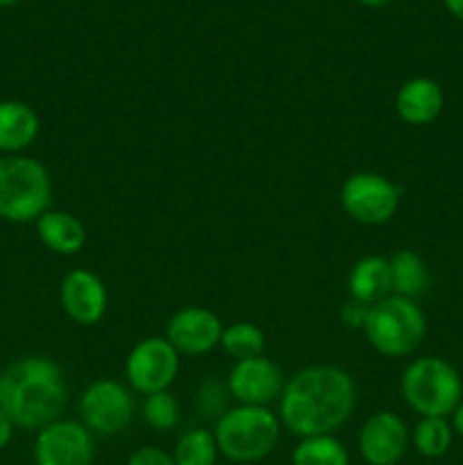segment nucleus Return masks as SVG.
<instances>
[{"mask_svg": "<svg viewBox=\"0 0 463 465\" xmlns=\"http://www.w3.org/2000/svg\"><path fill=\"white\" fill-rule=\"evenodd\" d=\"M357 404V384L339 366H309L286 381L280 395V422L291 434H331L348 422Z\"/></svg>", "mask_w": 463, "mask_h": 465, "instance_id": "f257e3e1", "label": "nucleus"}, {"mask_svg": "<svg viewBox=\"0 0 463 465\" xmlns=\"http://www.w3.org/2000/svg\"><path fill=\"white\" fill-rule=\"evenodd\" d=\"M66 402V380L53 359L23 357L0 372V411L14 427L44 430L59 420Z\"/></svg>", "mask_w": 463, "mask_h": 465, "instance_id": "f03ea898", "label": "nucleus"}, {"mask_svg": "<svg viewBox=\"0 0 463 465\" xmlns=\"http://www.w3.org/2000/svg\"><path fill=\"white\" fill-rule=\"evenodd\" d=\"M281 422L268 407L239 404L227 409L213 427L218 452L234 463H257L280 443Z\"/></svg>", "mask_w": 463, "mask_h": 465, "instance_id": "7ed1b4c3", "label": "nucleus"}, {"mask_svg": "<svg viewBox=\"0 0 463 465\" xmlns=\"http://www.w3.org/2000/svg\"><path fill=\"white\" fill-rule=\"evenodd\" d=\"M53 203V180L39 159L25 154L0 157V218L36 223Z\"/></svg>", "mask_w": 463, "mask_h": 465, "instance_id": "20e7f679", "label": "nucleus"}, {"mask_svg": "<svg viewBox=\"0 0 463 465\" xmlns=\"http://www.w3.org/2000/svg\"><path fill=\"white\" fill-rule=\"evenodd\" d=\"M368 343L384 357H407L416 352L427 334V318L416 300L389 295L366 309L361 325Z\"/></svg>", "mask_w": 463, "mask_h": 465, "instance_id": "39448f33", "label": "nucleus"}, {"mask_svg": "<svg viewBox=\"0 0 463 465\" xmlns=\"http://www.w3.org/2000/svg\"><path fill=\"white\" fill-rule=\"evenodd\" d=\"M402 398L422 418H448L463 400V381L457 368L440 357H422L402 372Z\"/></svg>", "mask_w": 463, "mask_h": 465, "instance_id": "423d86ee", "label": "nucleus"}, {"mask_svg": "<svg viewBox=\"0 0 463 465\" xmlns=\"http://www.w3.org/2000/svg\"><path fill=\"white\" fill-rule=\"evenodd\" d=\"M399 186L379 173H352L340 186V207L361 225H384L398 213Z\"/></svg>", "mask_w": 463, "mask_h": 465, "instance_id": "0eeeda50", "label": "nucleus"}, {"mask_svg": "<svg viewBox=\"0 0 463 465\" xmlns=\"http://www.w3.org/2000/svg\"><path fill=\"white\" fill-rule=\"evenodd\" d=\"M77 411L80 422L91 434L113 436L134 418V398L121 381L95 380L82 391Z\"/></svg>", "mask_w": 463, "mask_h": 465, "instance_id": "6e6552de", "label": "nucleus"}, {"mask_svg": "<svg viewBox=\"0 0 463 465\" xmlns=\"http://www.w3.org/2000/svg\"><path fill=\"white\" fill-rule=\"evenodd\" d=\"M180 372V352L166 339L150 336L139 341L127 354L125 377L134 391L143 395L171 389Z\"/></svg>", "mask_w": 463, "mask_h": 465, "instance_id": "1a4fd4ad", "label": "nucleus"}, {"mask_svg": "<svg viewBox=\"0 0 463 465\" xmlns=\"http://www.w3.org/2000/svg\"><path fill=\"white\" fill-rule=\"evenodd\" d=\"M32 457L36 465H91L95 457L94 436L82 422L59 418L39 430Z\"/></svg>", "mask_w": 463, "mask_h": 465, "instance_id": "9d476101", "label": "nucleus"}, {"mask_svg": "<svg viewBox=\"0 0 463 465\" xmlns=\"http://www.w3.org/2000/svg\"><path fill=\"white\" fill-rule=\"evenodd\" d=\"M407 422L393 411H377L359 431V454L368 465H399L409 448Z\"/></svg>", "mask_w": 463, "mask_h": 465, "instance_id": "9b49d317", "label": "nucleus"}, {"mask_svg": "<svg viewBox=\"0 0 463 465\" xmlns=\"http://www.w3.org/2000/svg\"><path fill=\"white\" fill-rule=\"evenodd\" d=\"M286 381L280 368L266 357L236 361L227 375V391L239 404L248 407H268L280 400Z\"/></svg>", "mask_w": 463, "mask_h": 465, "instance_id": "f8f14e48", "label": "nucleus"}, {"mask_svg": "<svg viewBox=\"0 0 463 465\" xmlns=\"http://www.w3.org/2000/svg\"><path fill=\"white\" fill-rule=\"evenodd\" d=\"M222 322L212 309L184 307L171 316L166 325V341L180 354H207L221 345Z\"/></svg>", "mask_w": 463, "mask_h": 465, "instance_id": "ddd939ff", "label": "nucleus"}, {"mask_svg": "<svg viewBox=\"0 0 463 465\" xmlns=\"http://www.w3.org/2000/svg\"><path fill=\"white\" fill-rule=\"evenodd\" d=\"M59 302L66 316L77 325H95L107 312V289L95 272L75 268L59 286Z\"/></svg>", "mask_w": 463, "mask_h": 465, "instance_id": "4468645a", "label": "nucleus"}, {"mask_svg": "<svg viewBox=\"0 0 463 465\" xmlns=\"http://www.w3.org/2000/svg\"><path fill=\"white\" fill-rule=\"evenodd\" d=\"M445 104L443 89L431 77H413L399 86L395 112L409 125H429L440 116Z\"/></svg>", "mask_w": 463, "mask_h": 465, "instance_id": "2eb2a0df", "label": "nucleus"}, {"mask_svg": "<svg viewBox=\"0 0 463 465\" xmlns=\"http://www.w3.org/2000/svg\"><path fill=\"white\" fill-rule=\"evenodd\" d=\"M39 116L23 100H0V153L21 154L39 136Z\"/></svg>", "mask_w": 463, "mask_h": 465, "instance_id": "dca6fc26", "label": "nucleus"}, {"mask_svg": "<svg viewBox=\"0 0 463 465\" xmlns=\"http://www.w3.org/2000/svg\"><path fill=\"white\" fill-rule=\"evenodd\" d=\"M348 289L352 295V302L361 304V307H372V304L393 295L389 259L377 257V254L359 259L350 271Z\"/></svg>", "mask_w": 463, "mask_h": 465, "instance_id": "f3484780", "label": "nucleus"}, {"mask_svg": "<svg viewBox=\"0 0 463 465\" xmlns=\"http://www.w3.org/2000/svg\"><path fill=\"white\" fill-rule=\"evenodd\" d=\"M36 234L48 250L57 254H75L86 245L84 223L71 212L48 209L36 218Z\"/></svg>", "mask_w": 463, "mask_h": 465, "instance_id": "a211bd4d", "label": "nucleus"}, {"mask_svg": "<svg viewBox=\"0 0 463 465\" xmlns=\"http://www.w3.org/2000/svg\"><path fill=\"white\" fill-rule=\"evenodd\" d=\"M389 266L393 295L416 300L429 286V271H427L420 254H416L413 250H398L393 257H389Z\"/></svg>", "mask_w": 463, "mask_h": 465, "instance_id": "6ab92c4d", "label": "nucleus"}, {"mask_svg": "<svg viewBox=\"0 0 463 465\" xmlns=\"http://www.w3.org/2000/svg\"><path fill=\"white\" fill-rule=\"evenodd\" d=\"M293 465H350V454L345 445L331 434L322 436H307L300 439L295 445Z\"/></svg>", "mask_w": 463, "mask_h": 465, "instance_id": "aec40b11", "label": "nucleus"}, {"mask_svg": "<svg viewBox=\"0 0 463 465\" xmlns=\"http://www.w3.org/2000/svg\"><path fill=\"white\" fill-rule=\"evenodd\" d=\"M454 430L448 418H420L413 430V448L425 459H440L452 448Z\"/></svg>", "mask_w": 463, "mask_h": 465, "instance_id": "412c9836", "label": "nucleus"}, {"mask_svg": "<svg viewBox=\"0 0 463 465\" xmlns=\"http://www.w3.org/2000/svg\"><path fill=\"white\" fill-rule=\"evenodd\" d=\"M221 348L230 354L236 361H245V359L263 357V348H266V334L259 330L254 322L239 321L234 325L225 327L221 336Z\"/></svg>", "mask_w": 463, "mask_h": 465, "instance_id": "4be33fe9", "label": "nucleus"}, {"mask_svg": "<svg viewBox=\"0 0 463 465\" xmlns=\"http://www.w3.org/2000/svg\"><path fill=\"white\" fill-rule=\"evenodd\" d=\"M218 454L216 439L209 430L186 431L172 450L175 465H216Z\"/></svg>", "mask_w": 463, "mask_h": 465, "instance_id": "5701e85b", "label": "nucleus"}, {"mask_svg": "<svg viewBox=\"0 0 463 465\" xmlns=\"http://www.w3.org/2000/svg\"><path fill=\"white\" fill-rule=\"evenodd\" d=\"M143 420L157 431H171L180 420V404L171 391L145 395L143 400Z\"/></svg>", "mask_w": 463, "mask_h": 465, "instance_id": "b1692460", "label": "nucleus"}, {"mask_svg": "<svg viewBox=\"0 0 463 465\" xmlns=\"http://www.w3.org/2000/svg\"><path fill=\"white\" fill-rule=\"evenodd\" d=\"M227 386H222L221 381L216 380H207L198 391V407L202 409V413L207 418H221L222 413L227 411L225 409V400H227Z\"/></svg>", "mask_w": 463, "mask_h": 465, "instance_id": "393cba45", "label": "nucleus"}, {"mask_svg": "<svg viewBox=\"0 0 463 465\" xmlns=\"http://www.w3.org/2000/svg\"><path fill=\"white\" fill-rule=\"evenodd\" d=\"M127 465H175V459L157 445H143L130 454Z\"/></svg>", "mask_w": 463, "mask_h": 465, "instance_id": "a878e982", "label": "nucleus"}, {"mask_svg": "<svg viewBox=\"0 0 463 465\" xmlns=\"http://www.w3.org/2000/svg\"><path fill=\"white\" fill-rule=\"evenodd\" d=\"M12 436H14V422L9 420L3 411H0V450L7 448L9 440H12Z\"/></svg>", "mask_w": 463, "mask_h": 465, "instance_id": "bb28decb", "label": "nucleus"}, {"mask_svg": "<svg viewBox=\"0 0 463 465\" xmlns=\"http://www.w3.org/2000/svg\"><path fill=\"white\" fill-rule=\"evenodd\" d=\"M452 430L463 439V400L458 402V407L454 409L452 413Z\"/></svg>", "mask_w": 463, "mask_h": 465, "instance_id": "cd10ccee", "label": "nucleus"}, {"mask_svg": "<svg viewBox=\"0 0 463 465\" xmlns=\"http://www.w3.org/2000/svg\"><path fill=\"white\" fill-rule=\"evenodd\" d=\"M448 12L463 23V0H443Z\"/></svg>", "mask_w": 463, "mask_h": 465, "instance_id": "c85d7f7f", "label": "nucleus"}, {"mask_svg": "<svg viewBox=\"0 0 463 465\" xmlns=\"http://www.w3.org/2000/svg\"><path fill=\"white\" fill-rule=\"evenodd\" d=\"M361 5H366V7H384V5L393 3V0H359Z\"/></svg>", "mask_w": 463, "mask_h": 465, "instance_id": "c756f323", "label": "nucleus"}, {"mask_svg": "<svg viewBox=\"0 0 463 465\" xmlns=\"http://www.w3.org/2000/svg\"><path fill=\"white\" fill-rule=\"evenodd\" d=\"M18 3V0H0V7H7V5H14Z\"/></svg>", "mask_w": 463, "mask_h": 465, "instance_id": "7c9ffc66", "label": "nucleus"}]
</instances>
